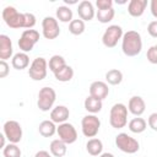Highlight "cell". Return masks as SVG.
<instances>
[{"instance_id":"f1b7e54d","label":"cell","mask_w":157,"mask_h":157,"mask_svg":"<svg viewBox=\"0 0 157 157\" xmlns=\"http://www.w3.org/2000/svg\"><path fill=\"white\" fill-rule=\"evenodd\" d=\"M65 65H66V61H65L64 56L58 55V54L53 55V56L49 59V63H48V67H49V70H50L53 74H54L55 71H58L59 69H61L63 66H65Z\"/></svg>"},{"instance_id":"8fae6325","label":"cell","mask_w":157,"mask_h":157,"mask_svg":"<svg viewBox=\"0 0 157 157\" xmlns=\"http://www.w3.org/2000/svg\"><path fill=\"white\" fill-rule=\"evenodd\" d=\"M42 33L45 39H55L60 34L59 22L55 17L45 16L42 21Z\"/></svg>"},{"instance_id":"9a60e30c","label":"cell","mask_w":157,"mask_h":157,"mask_svg":"<svg viewBox=\"0 0 157 157\" xmlns=\"http://www.w3.org/2000/svg\"><path fill=\"white\" fill-rule=\"evenodd\" d=\"M145 109H146V103L144 101L142 97L140 96H132L130 99H129V103H128V110L134 114L135 117H140L145 113Z\"/></svg>"},{"instance_id":"83f0119b","label":"cell","mask_w":157,"mask_h":157,"mask_svg":"<svg viewBox=\"0 0 157 157\" xmlns=\"http://www.w3.org/2000/svg\"><path fill=\"white\" fill-rule=\"evenodd\" d=\"M86 29V26H85V21H82L81 18H76V20H72L70 23H69V32L74 36H80L85 32Z\"/></svg>"},{"instance_id":"60d3db41","label":"cell","mask_w":157,"mask_h":157,"mask_svg":"<svg viewBox=\"0 0 157 157\" xmlns=\"http://www.w3.org/2000/svg\"><path fill=\"white\" fill-rule=\"evenodd\" d=\"M98 157H114V155L110 153V152H103V153H101Z\"/></svg>"},{"instance_id":"9c48e42d","label":"cell","mask_w":157,"mask_h":157,"mask_svg":"<svg viewBox=\"0 0 157 157\" xmlns=\"http://www.w3.org/2000/svg\"><path fill=\"white\" fill-rule=\"evenodd\" d=\"M123 28L118 25H112L104 31L102 36V43L107 48H114L118 44V42L123 38Z\"/></svg>"},{"instance_id":"ac0fdd59","label":"cell","mask_w":157,"mask_h":157,"mask_svg":"<svg viewBox=\"0 0 157 157\" xmlns=\"http://www.w3.org/2000/svg\"><path fill=\"white\" fill-rule=\"evenodd\" d=\"M147 6V0H131L128 4V12L132 17H140L144 15Z\"/></svg>"},{"instance_id":"836d02e7","label":"cell","mask_w":157,"mask_h":157,"mask_svg":"<svg viewBox=\"0 0 157 157\" xmlns=\"http://www.w3.org/2000/svg\"><path fill=\"white\" fill-rule=\"evenodd\" d=\"M96 6L98 10H108L113 7V1L112 0H97Z\"/></svg>"},{"instance_id":"5b68a950","label":"cell","mask_w":157,"mask_h":157,"mask_svg":"<svg viewBox=\"0 0 157 157\" xmlns=\"http://www.w3.org/2000/svg\"><path fill=\"white\" fill-rule=\"evenodd\" d=\"M56 99V92L52 87H42L38 92L37 107L42 112H48L53 108Z\"/></svg>"},{"instance_id":"8992f818","label":"cell","mask_w":157,"mask_h":157,"mask_svg":"<svg viewBox=\"0 0 157 157\" xmlns=\"http://www.w3.org/2000/svg\"><path fill=\"white\" fill-rule=\"evenodd\" d=\"M47 74H48V61L42 56L33 59L28 69L29 77L33 81H42L47 77Z\"/></svg>"},{"instance_id":"d4e9b609","label":"cell","mask_w":157,"mask_h":157,"mask_svg":"<svg viewBox=\"0 0 157 157\" xmlns=\"http://www.w3.org/2000/svg\"><path fill=\"white\" fill-rule=\"evenodd\" d=\"M128 126H129V130L131 132H134V134H141V132H144L146 130L147 123H146V120L144 118L136 117V118H134V119H131L129 121Z\"/></svg>"},{"instance_id":"e575fe53","label":"cell","mask_w":157,"mask_h":157,"mask_svg":"<svg viewBox=\"0 0 157 157\" xmlns=\"http://www.w3.org/2000/svg\"><path fill=\"white\" fill-rule=\"evenodd\" d=\"M10 72V66L5 60H0V77L5 78Z\"/></svg>"},{"instance_id":"7bdbcfd3","label":"cell","mask_w":157,"mask_h":157,"mask_svg":"<svg viewBox=\"0 0 157 157\" xmlns=\"http://www.w3.org/2000/svg\"><path fill=\"white\" fill-rule=\"evenodd\" d=\"M156 45H157V44H156Z\"/></svg>"},{"instance_id":"b9f144b4","label":"cell","mask_w":157,"mask_h":157,"mask_svg":"<svg viewBox=\"0 0 157 157\" xmlns=\"http://www.w3.org/2000/svg\"><path fill=\"white\" fill-rule=\"evenodd\" d=\"M65 4H76V1H75V0H71V1H69V0H65Z\"/></svg>"},{"instance_id":"7402d4cb","label":"cell","mask_w":157,"mask_h":157,"mask_svg":"<svg viewBox=\"0 0 157 157\" xmlns=\"http://www.w3.org/2000/svg\"><path fill=\"white\" fill-rule=\"evenodd\" d=\"M56 128L55 123L52 120H43L39 126H38V132L43 136V137H52L55 132H56Z\"/></svg>"},{"instance_id":"ba28073f","label":"cell","mask_w":157,"mask_h":157,"mask_svg":"<svg viewBox=\"0 0 157 157\" xmlns=\"http://www.w3.org/2000/svg\"><path fill=\"white\" fill-rule=\"evenodd\" d=\"M39 40V32L36 29H25L18 39V48L23 53H29Z\"/></svg>"},{"instance_id":"ab89813d","label":"cell","mask_w":157,"mask_h":157,"mask_svg":"<svg viewBox=\"0 0 157 157\" xmlns=\"http://www.w3.org/2000/svg\"><path fill=\"white\" fill-rule=\"evenodd\" d=\"M5 139H6V136H5L4 134H1V135H0V147H1V148H4V147L6 146V144H5Z\"/></svg>"},{"instance_id":"2e32d148","label":"cell","mask_w":157,"mask_h":157,"mask_svg":"<svg viewBox=\"0 0 157 157\" xmlns=\"http://www.w3.org/2000/svg\"><path fill=\"white\" fill-rule=\"evenodd\" d=\"M69 115H70V110L65 105H56L50 110V120L54 121L55 124L66 123Z\"/></svg>"},{"instance_id":"f546056e","label":"cell","mask_w":157,"mask_h":157,"mask_svg":"<svg viewBox=\"0 0 157 157\" xmlns=\"http://www.w3.org/2000/svg\"><path fill=\"white\" fill-rule=\"evenodd\" d=\"M115 16V11L114 9H108V10H97L96 12V17L101 23H108L110 22Z\"/></svg>"},{"instance_id":"d590c367","label":"cell","mask_w":157,"mask_h":157,"mask_svg":"<svg viewBox=\"0 0 157 157\" xmlns=\"http://www.w3.org/2000/svg\"><path fill=\"white\" fill-rule=\"evenodd\" d=\"M147 124H148V126H150L152 130L157 131V112L150 114V117H148V119H147Z\"/></svg>"},{"instance_id":"3957f363","label":"cell","mask_w":157,"mask_h":157,"mask_svg":"<svg viewBox=\"0 0 157 157\" xmlns=\"http://www.w3.org/2000/svg\"><path fill=\"white\" fill-rule=\"evenodd\" d=\"M2 20L10 28H13V29L23 28V25H25L23 12H18L13 6L4 7V10H2Z\"/></svg>"},{"instance_id":"4316f807","label":"cell","mask_w":157,"mask_h":157,"mask_svg":"<svg viewBox=\"0 0 157 157\" xmlns=\"http://www.w3.org/2000/svg\"><path fill=\"white\" fill-rule=\"evenodd\" d=\"M105 81L109 85L117 86L123 81V72L118 69H110L105 72Z\"/></svg>"},{"instance_id":"d6a6232c","label":"cell","mask_w":157,"mask_h":157,"mask_svg":"<svg viewBox=\"0 0 157 157\" xmlns=\"http://www.w3.org/2000/svg\"><path fill=\"white\" fill-rule=\"evenodd\" d=\"M146 58L151 64H157V45H152L147 49Z\"/></svg>"},{"instance_id":"5bb4252c","label":"cell","mask_w":157,"mask_h":157,"mask_svg":"<svg viewBox=\"0 0 157 157\" xmlns=\"http://www.w3.org/2000/svg\"><path fill=\"white\" fill-rule=\"evenodd\" d=\"M109 94V88L108 85L103 81H94L91 83L90 86V96L103 101L104 98H107V96Z\"/></svg>"},{"instance_id":"e0dca14e","label":"cell","mask_w":157,"mask_h":157,"mask_svg":"<svg viewBox=\"0 0 157 157\" xmlns=\"http://www.w3.org/2000/svg\"><path fill=\"white\" fill-rule=\"evenodd\" d=\"M12 53H13V48L10 37L6 34H0V59L6 61L11 56H13Z\"/></svg>"},{"instance_id":"30bf717a","label":"cell","mask_w":157,"mask_h":157,"mask_svg":"<svg viewBox=\"0 0 157 157\" xmlns=\"http://www.w3.org/2000/svg\"><path fill=\"white\" fill-rule=\"evenodd\" d=\"M4 135L11 144H18L22 140V128L18 121L16 120H7L5 121L4 126Z\"/></svg>"},{"instance_id":"603a6c76","label":"cell","mask_w":157,"mask_h":157,"mask_svg":"<svg viewBox=\"0 0 157 157\" xmlns=\"http://www.w3.org/2000/svg\"><path fill=\"white\" fill-rule=\"evenodd\" d=\"M54 77L60 82H69L74 77V69L66 64L65 66H63L61 69L54 72Z\"/></svg>"},{"instance_id":"f35d334b","label":"cell","mask_w":157,"mask_h":157,"mask_svg":"<svg viewBox=\"0 0 157 157\" xmlns=\"http://www.w3.org/2000/svg\"><path fill=\"white\" fill-rule=\"evenodd\" d=\"M34 157H52V155L45 150H40L34 155Z\"/></svg>"},{"instance_id":"6da1fadb","label":"cell","mask_w":157,"mask_h":157,"mask_svg":"<svg viewBox=\"0 0 157 157\" xmlns=\"http://www.w3.org/2000/svg\"><path fill=\"white\" fill-rule=\"evenodd\" d=\"M142 39L137 31H128L121 38V50L126 56H136L141 53Z\"/></svg>"},{"instance_id":"8d00e7d4","label":"cell","mask_w":157,"mask_h":157,"mask_svg":"<svg viewBox=\"0 0 157 157\" xmlns=\"http://www.w3.org/2000/svg\"><path fill=\"white\" fill-rule=\"evenodd\" d=\"M147 32L151 37L157 38V21H151L147 26Z\"/></svg>"},{"instance_id":"74e56055","label":"cell","mask_w":157,"mask_h":157,"mask_svg":"<svg viewBox=\"0 0 157 157\" xmlns=\"http://www.w3.org/2000/svg\"><path fill=\"white\" fill-rule=\"evenodd\" d=\"M150 10L155 18H157V0H151L150 2Z\"/></svg>"},{"instance_id":"277c9868","label":"cell","mask_w":157,"mask_h":157,"mask_svg":"<svg viewBox=\"0 0 157 157\" xmlns=\"http://www.w3.org/2000/svg\"><path fill=\"white\" fill-rule=\"evenodd\" d=\"M115 145L117 147L129 155L136 153L140 150V144L136 139H134L132 136L128 135L126 132H120L115 136Z\"/></svg>"},{"instance_id":"1f68e13d","label":"cell","mask_w":157,"mask_h":157,"mask_svg":"<svg viewBox=\"0 0 157 157\" xmlns=\"http://www.w3.org/2000/svg\"><path fill=\"white\" fill-rule=\"evenodd\" d=\"M23 16H25V25H23V28H27V29H32L34 26H36V16L31 12H23Z\"/></svg>"},{"instance_id":"52a82bcc","label":"cell","mask_w":157,"mask_h":157,"mask_svg":"<svg viewBox=\"0 0 157 157\" xmlns=\"http://www.w3.org/2000/svg\"><path fill=\"white\" fill-rule=\"evenodd\" d=\"M101 120L94 114H87L81 120V130L86 137H96L99 132Z\"/></svg>"},{"instance_id":"d6986e66","label":"cell","mask_w":157,"mask_h":157,"mask_svg":"<svg viewBox=\"0 0 157 157\" xmlns=\"http://www.w3.org/2000/svg\"><path fill=\"white\" fill-rule=\"evenodd\" d=\"M11 65L16 70H23V69L28 67V65H29V56H28V54L27 53H23V52L16 53L12 56Z\"/></svg>"},{"instance_id":"cb8c5ba5","label":"cell","mask_w":157,"mask_h":157,"mask_svg":"<svg viewBox=\"0 0 157 157\" xmlns=\"http://www.w3.org/2000/svg\"><path fill=\"white\" fill-rule=\"evenodd\" d=\"M86 150L91 156H99L103 151V144L99 139L92 137L86 144Z\"/></svg>"},{"instance_id":"ffe728a7","label":"cell","mask_w":157,"mask_h":157,"mask_svg":"<svg viewBox=\"0 0 157 157\" xmlns=\"http://www.w3.org/2000/svg\"><path fill=\"white\" fill-rule=\"evenodd\" d=\"M67 145L61 141L60 139H55L50 142L49 145V150H50V153L54 156V157H63L66 155V151H67Z\"/></svg>"},{"instance_id":"7a4b0ae2","label":"cell","mask_w":157,"mask_h":157,"mask_svg":"<svg viewBox=\"0 0 157 157\" xmlns=\"http://www.w3.org/2000/svg\"><path fill=\"white\" fill-rule=\"evenodd\" d=\"M109 124L114 129H123L128 124V107L123 103H115L110 108Z\"/></svg>"},{"instance_id":"7c38bea8","label":"cell","mask_w":157,"mask_h":157,"mask_svg":"<svg viewBox=\"0 0 157 157\" xmlns=\"http://www.w3.org/2000/svg\"><path fill=\"white\" fill-rule=\"evenodd\" d=\"M56 134L61 141H64L66 145H71L77 140V131L75 126L70 123H63L59 124L56 128Z\"/></svg>"},{"instance_id":"4fadbf2b","label":"cell","mask_w":157,"mask_h":157,"mask_svg":"<svg viewBox=\"0 0 157 157\" xmlns=\"http://www.w3.org/2000/svg\"><path fill=\"white\" fill-rule=\"evenodd\" d=\"M77 13L78 17L82 21H91L96 16V11L93 7V4L88 0H82L77 6Z\"/></svg>"},{"instance_id":"44dd1931","label":"cell","mask_w":157,"mask_h":157,"mask_svg":"<svg viewBox=\"0 0 157 157\" xmlns=\"http://www.w3.org/2000/svg\"><path fill=\"white\" fill-rule=\"evenodd\" d=\"M83 105H85V109L91 113V114H96V113H99L102 110V107H103V103L102 101L92 97V96H88L85 102H83Z\"/></svg>"},{"instance_id":"4dcf8cb0","label":"cell","mask_w":157,"mask_h":157,"mask_svg":"<svg viewBox=\"0 0 157 157\" xmlns=\"http://www.w3.org/2000/svg\"><path fill=\"white\" fill-rule=\"evenodd\" d=\"M2 155H4V157H21V150L17 146V144L9 142L2 148Z\"/></svg>"},{"instance_id":"484cf974","label":"cell","mask_w":157,"mask_h":157,"mask_svg":"<svg viewBox=\"0 0 157 157\" xmlns=\"http://www.w3.org/2000/svg\"><path fill=\"white\" fill-rule=\"evenodd\" d=\"M56 20H59L60 22H64V23H70L72 21V11L69 6L66 5H63V6H59L56 9Z\"/></svg>"}]
</instances>
